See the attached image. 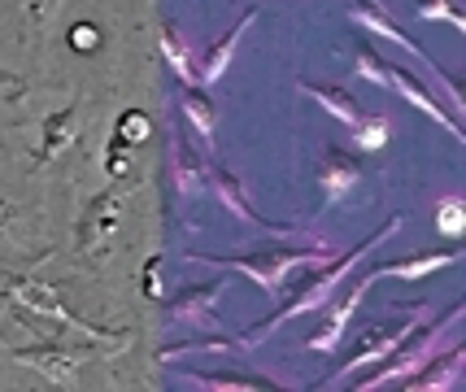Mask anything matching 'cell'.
I'll list each match as a JSON object with an SVG mask.
<instances>
[{
    "mask_svg": "<svg viewBox=\"0 0 466 392\" xmlns=\"http://www.w3.org/2000/svg\"><path fill=\"white\" fill-rule=\"evenodd\" d=\"M101 44H105V35L96 22H75V26H70V48H75V53H96Z\"/></svg>",
    "mask_w": 466,
    "mask_h": 392,
    "instance_id": "27",
    "label": "cell"
},
{
    "mask_svg": "<svg viewBox=\"0 0 466 392\" xmlns=\"http://www.w3.org/2000/svg\"><path fill=\"white\" fill-rule=\"evenodd\" d=\"M349 18L358 22L362 31H370V35H384V40L401 44L406 53H414V57H419V62H423L427 70L436 75V79L445 83V92H449V109H453V114H462V109H466V101H462V87H458V79H453L449 70H441L431 53H423L419 44L410 40L406 31H401V22H392V18H388V14H384V9H380V5H375V0H349Z\"/></svg>",
    "mask_w": 466,
    "mask_h": 392,
    "instance_id": "4",
    "label": "cell"
},
{
    "mask_svg": "<svg viewBox=\"0 0 466 392\" xmlns=\"http://www.w3.org/2000/svg\"><path fill=\"white\" fill-rule=\"evenodd\" d=\"M353 140H358V148H362V153H380V148L392 140V123H388L384 114H375V118H370V114H362V123L353 126Z\"/></svg>",
    "mask_w": 466,
    "mask_h": 392,
    "instance_id": "22",
    "label": "cell"
},
{
    "mask_svg": "<svg viewBox=\"0 0 466 392\" xmlns=\"http://www.w3.org/2000/svg\"><path fill=\"white\" fill-rule=\"evenodd\" d=\"M136 184H140V175H131V179H122V184L114 179L101 196H92V201H87V209H83V218H79V253L83 257H92V262H101L105 257V248H109L114 231H118L122 196H127Z\"/></svg>",
    "mask_w": 466,
    "mask_h": 392,
    "instance_id": "5",
    "label": "cell"
},
{
    "mask_svg": "<svg viewBox=\"0 0 466 392\" xmlns=\"http://www.w3.org/2000/svg\"><path fill=\"white\" fill-rule=\"evenodd\" d=\"M414 14H419L423 22H449L453 31H466V14L453 5V0H419Z\"/></svg>",
    "mask_w": 466,
    "mask_h": 392,
    "instance_id": "24",
    "label": "cell"
},
{
    "mask_svg": "<svg viewBox=\"0 0 466 392\" xmlns=\"http://www.w3.org/2000/svg\"><path fill=\"white\" fill-rule=\"evenodd\" d=\"M183 384H192V388H209V392H258V388H279V384H275V379H266V375H236V371H223V375L183 371Z\"/></svg>",
    "mask_w": 466,
    "mask_h": 392,
    "instance_id": "18",
    "label": "cell"
},
{
    "mask_svg": "<svg viewBox=\"0 0 466 392\" xmlns=\"http://www.w3.org/2000/svg\"><path fill=\"white\" fill-rule=\"evenodd\" d=\"M436 231H441L445 240H458L466 231V201L462 196H445V201L436 206Z\"/></svg>",
    "mask_w": 466,
    "mask_h": 392,
    "instance_id": "23",
    "label": "cell"
},
{
    "mask_svg": "<svg viewBox=\"0 0 466 392\" xmlns=\"http://www.w3.org/2000/svg\"><path fill=\"white\" fill-rule=\"evenodd\" d=\"M419 323H423V310L414 306V310H406L401 318H392V323H375V327H366V336L358 340V349L349 353L345 362H340V371L331 375V384H336V379H345V375H353V371H362L366 362H384L388 353L397 349V345H401Z\"/></svg>",
    "mask_w": 466,
    "mask_h": 392,
    "instance_id": "7",
    "label": "cell"
},
{
    "mask_svg": "<svg viewBox=\"0 0 466 392\" xmlns=\"http://www.w3.org/2000/svg\"><path fill=\"white\" fill-rule=\"evenodd\" d=\"M462 367H466V345H449L445 353L436 349L427 357L423 367L414 375H406L410 392H449L458 388V379H462Z\"/></svg>",
    "mask_w": 466,
    "mask_h": 392,
    "instance_id": "10",
    "label": "cell"
},
{
    "mask_svg": "<svg viewBox=\"0 0 466 392\" xmlns=\"http://www.w3.org/2000/svg\"><path fill=\"white\" fill-rule=\"evenodd\" d=\"M162 57L170 62V70H175V75H179V79L187 83V87L197 83V65H192V53H187L183 35L175 31V26H170V22L162 26Z\"/></svg>",
    "mask_w": 466,
    "mask_h": 392,
    "instance_id": "21",
    "label": "cell"
},
{
    "mask_svg": "<svg viewBox=\"0 0 466 392\" xmlns=\"http://www.w3.org/2000/svg\"><path fill=\"white\" fill-rule=\"evenodd\" d=\"M170 170H175V187H179V192H197V187H201V166L192 162V157L183 162L179 145L170 148Z\"/></svg>",
    "mask_w": 466,
    "mask_h": 392,
    "instance_id": "26",
    "label": "cell"
},
{
    "mask_svg": "<svg viewBox=\"0 0 466 392\" xmlns=\"http://www.w3.org/2000/svg\"><path fill=\"white\" fill-rule=\"evenodd\" d=\"M375 284V275H362V279H353V288L336 301V306H327V314H323V323H319V331L305 340V353H331L336 345H340V336H345V327H349V318H353V310L362 306V297H366V288Z\"/></svg>",
    "mask_w": 466,
    "mask_h": 392,
    "instance_id": "8",
    "label": "cell"
},
{
    "mask_svg": "<svg viewBox=\"0 0 466 392\" xmlns=\"http://www.w3.org/2000/svg\"><path fill=\"white\" fill-rule=\"evenodd\" d=\"M462 262V248H445V253H423V257H410V262H384L375 266L370 275L384 279V275H397V279H423V275H436V270Z\"/></svg>",
    "mask_w": 466,
    "mask_h": 392,
    "instance_id": "17",
    "label": "cell"
},
{
    "mask_svg": "<svg viewBox=\"0 0 466 392\" xmlns=\"http://www.w3.org/2000/svg\"><path fill=\"white\" fill-rule=\"evenodd\" d=\"M297 87H301L309 101H319L331 114V118H340V123H349V126H358L362 123V105L349 96L345 87H336V83H309V79H297Z\"/></svg>",
    "mask_w": 466,
    "mask_h": 392,
    "instance_id": "16",
    "label": "cell"
},
{
    "mask_svg": "<svg viewBox=\"0 0 466 392\" xmlns=\"http://www.w3.org/2000/svg\"><path fill=\"white\" fill-rule=\"evenodd\" d=\"M223 292H227V279H209L201 288H183L179 297L166 306V318H170V323H209V314H214Z\"/></svg>",
    "mask_w": 466,
    "mask_h": 392,
    "instance_id": "14",
    "label": "cell"
},
{
    "mask_svg": "<svg viewBox=\"0 0 466 392\" xmlns=\"http://www.w3.org/2000/svg\"><path fill=\"white\" fill-rule=\"evenodd\" d=\"M26 92H31V79L0 70V105H22L26 101Z\"/></svg>",
    "mask_w": 466,
    "mask_h": 392,
    "instance_id": "28",
    "label": "cell"
},
{
    "mask_svg": "<svg viewBox=\"0 0 466 392\" xmlns=\"http://www.w3.org/2000/svg\"><path fill=\"white\" fill-rule=\"evenodd\" d=\"M61 0H31V18H44V14H53Z\"/></svg>",
    "mask_w": 466,
    "mask_h": 392,
    "instance_id": "31",
    "label": "cell"
},
{
    "mask_svg": "<svg viewBox=\"0 0 466 392\" xmlns=\"http://www.w3.org/2000/svg\"><path fill=\"white\" fill-rule=\"evenodd\" d=\"M183 118L197 126V136H201V140H214L218 109H214V101H209L205 92H197V87H187V92H183Z\"/></svg>",
    "mask_w": 466,
    "mask_h": 392,
    "instance_id": "20",
    "label": "cell"
},
{
    "mask_svg": "<svg viewBox=\"0 0 466 392\" xmlns=\"http://www.w3.org/2000/svg\"><path fill=\"white\" fill-rule=\"evenodd\" d=\"M75 140H79V105H66L57 114H48V118H44V140L35 145V153H31V170H40L44 162H53V157L66 153Z\"/></svg>",
    "mask_w": 466,
    "mask_h": 392,
    "instance_id": "12",
    "label": "cell"
},
{
    "mask_svg": "<svg viewBox=\"0 0 466 392\" xmlns=\"http://www.w3.org/2000/svg\"><path fill=\"white\" fill-rule=\"evenodd\" d=\"M187 257H192V262H209V266H223V270H240V275H248L262 292L284 297L292 270L297 266H323V262H331L336 253H331V245H314V248L288 245V248H266L258 257H209V253H187Z\"/></svg>",
    "mask_w": 466,
    "mask_h": 392,
    "instance_id": "2",
    "label": "cell"
},
{
    "mask_svg": "<svg viewBox=\"0 0 466 392\" xmlns=\"http://www.w3.org/2000/svg\"><path fill=\"white\" fill-rule=\"evenodd\" d=\"M205 175H209V187L218 192L223 209H231L240 223H253V227L275 231V236H292V227H288V223H270V218H262L258 209L248 206V192H244V184H240V175H236V170H227V166H209Z\"/></svg>",
    "mask_w": 466,
    "mask_h": 392,
    "instance_id": "9",
    "label": "cell"
},
{
    "mask_svg": "<svg viewBox=\"0 0 466 392\" xmlns=\"http://www.w3.org/2000/svg\"><path fill=\"white\" fill-rule=\"evenodd\" d=\"M253 22H258V9H244L240 22H236V26H231V31L223 35V40L209 48L205 65L197 70V83H218V79H223V70L231 65V57H236V48H240V40H244V31H248Z\"/></svg>",
    "mask_w": 466,
    "mask_h": 392,
    "instance_id": "15",
    "label": "cell"
},
{
    "mask_svg": "<svg viewBox=\"0 0 466 392\" xmlns=\"http://www.w3.org/2000/svg\"><path fill=\"white\" fill-rule=\"evenodd\" d=\"M101 162H105V175H109V179H118V175H127V157H122V145L114 140V136H109V145H105Z\"/></svg>",
    "mask_w": 466,
    "mask_h": 392,
    "instance_id": "30",
    "label": "cell"
},
{
    "mask_svg": "<svg viewBox=\"0 0 466 392\" xmlns=\"http://www.w3.org/2000/svg\"><path fill=\"white\" fill-rule=\"evenodd\" d=\"M87 349H92V345H83L79 349V345H66V340H57V336H48V340H40V345L14 349V357L26 362V367H35L53 388H79V371H83V362H87Z\"/></svg>",
    "mask_w": 466,
    "mask_h": 392,
    "instance_id": "6",
    "label": "cell"
},
{
    "mask_svg": "<svg viewBox=\"0 0 466 392\" xmlns=\"http://www.w3.org/2000/svg\"><path fill=\"white\" fill-rule=\"evenodd\" d=\"M358 75H362L366 83H380V87L388 83V62L366 40H358Z\"/></svg>",
    "mask_w": 466,
    "mask_h": 392,
    "instance_id": "25",
    "label": "cell"
},
{
    "mask_svg": "<svg viewBox=\"0 0 466 392\" xmlns=\"http://www.w3.org/2000/svg\"><path fill=\"white\" fill-rule=\"evenodd\" d=\"M384 87H392V92H397L401 101H406V105H414L419 114H427V118H431V123H436V126H445V131H449V136H453V140H458V145H466V131H462V123H458V118H449L445 109L436 105V96H431V92H423V87H419V83L410 79V75H406V70H401V65H388V83H384Z\"/></svg>",
    "mask_w": 466,
    "mask_h": 392,
    "instance_id": "11",
    "label": "cell"
},
{
    "mask_svg": "<svg viewBox=\"0 0 466 392\" xmlns=\"http://www.w3.org/2000/svg\"><path fill=\"white\" fill-rule=\"evenodd\" d=\"M462 310H466V301H453V306H449L445 314H436L431 323H419V327L410 331L397 349L388 353L392 362H384V367H380V375H375V379H366V384H358V388H362V392H375V388H384V384H392V379H406V375H414L427 362V357H431V353L441 349L445 331L458 323V314H462Z\"/></svg>",
    "mask_w": 466,
    "mask_h": 392,
    "instance_id": "3",
    "label": "cell"
},
{
    "mask_svg": "<svg viewBox=\"0 0 466 392\" xmlns=\"http://www.w3.org/2000/svg\"><path fill=\"white\" fill-rule=\"evenodd\" d=\"M362 162L358 157H349V153H340V148H327V157H323V206L327 209H336L340 201H345L353 187L362 184Z\"/></svg>",
    "mask_w": 466,
    "mask_h": 392,
    "instance_id": "13",
    "label": "cell"
},
{
    "mask_svg": "<svg viewBox=\"0 0 466 392\" xmlns=\"http://www.w3.org/2000/svg\"><path fill=\"white\" fill-rule=\"evenodd\" d=\"M397 227H401V218H388L384 227H375V231H370V236L362 240V245H353L349 253H340V257H331V266L319 270V275H314V279L305 284L301 297H288V301H279V310L270 314V318H266L262 327H253V331H248L244 340H248V345H253V340H266V336H270V331L279 327V323H288V318H297V314H305V310H314V306H327V297H331V292L340 288V279H345L349 270L358 266V262H362L366 253H370V248L380 245L384 236H392Z\"/></svg>",
    "mask_w": 466,
    "mask_h": 392,
    "instance_id": "1",
    "label": "cell"
},
{
    "mask_svg": "<svg viewBox=\"0 0 466 392\" xmlns=\"http://www.w3.org/2000/svg\"><path fill=\"white\" fill-rule=\"evenodd\" d=\"M140 292L148 297V301H157V297H162V253H153V257L144 262V270H140Z\"/></svg>",
    "mask_w": 466,
    "mask_h": 392,
    "instance_id": "29",
    "label": "cell"
},
{
    "mask_svg": "<svg viewBox=\"0 0 466 392\" xmlns=\"http://www.w3.org/2000/svg\"><path fill=\"white\" fill-rule=\"evenodd\" d=\"M109 136H114L122 148H140L144 140H153V118L131 105V109H122L118 118H114V131H109Z\"/></svg>",
    "mask_w": 466,
    "mask_h": 392,
    "instance_id": "19",
    "label": "cell"
}]
</instances>
